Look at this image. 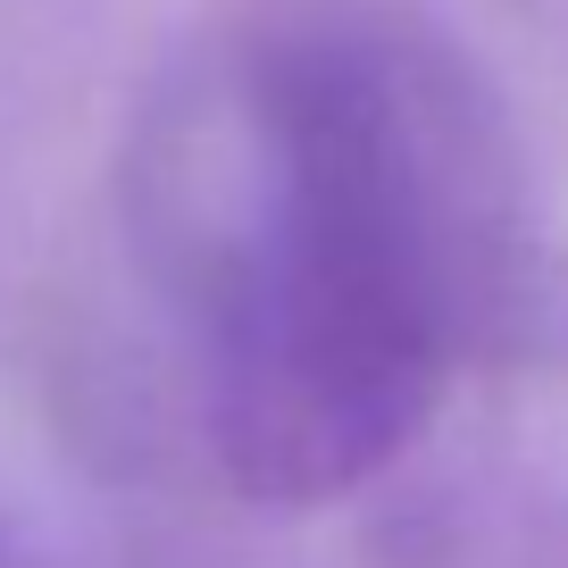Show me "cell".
Listing matches in <instances>:
<instances>
[{
  "label": "cell",
  "mask_w": 568,
  "mask_h": 568,
  "mask_svg": "<svg viewBox=\"0 0 568 568\" xmlns=\"http://www.w3.org/2000/svg\"><path fill=\"white\" fill-rule=\"evenodd\" d=\"M409 84L359 34H284L234 75L193 201L210 435L260 501H326L426 426L452 368V210Z\"/></svg>",
  "instance_id": "obj_1"
}]
</instances>
